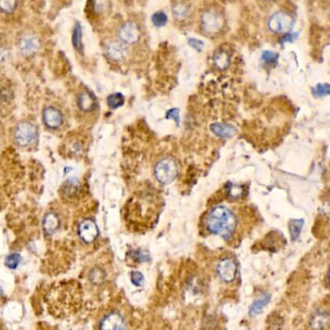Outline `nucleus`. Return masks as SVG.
<instances>
[{"instance_id": "1", "label": "nucleus", "mask_w": 330, "mask_h": 330, "mask_svg": "<svg viewBox=\"0 0 330 330\" xmlns=\"http://www.w3.org/2000/svg\"><path fill=\"white\" fill-rule=\"evenodd\" d=\"M205 225L211 233L229 240L235 232L237 219L231 209L224 205H217L208 213Z\"/></svg>"}, {"instance_id": "2", "label": "nucleus", "mask_w": 330, "mask_h": 330, "mask_svg": "<svg viewBox=\"0 0 330 330\" xmlns=\"http://www.w3.org/2000/svg\"><path fill=\"white\" fill-rule=\"evenodd\" d=\"M178 174V167L175 159L166 157L161 159L154 168V176L162 184L172 183Z\"/></svg>"}, {"instance_id": "3", "label": "nucleus", "mask_w": 330, "mask_h": 330, "mask_svg": "<svg viewBox=\"0 0 330 330\" xmlns=\"http://www.w3.org/2000/svg\"><path fill=\"white\" fill-rule=\"evenodd\" d=\"M96 330H128V322L120 312L112 310L103 314Z\"/></svg>"}, {"instance_id": "4", "label": "nucleus", "mask_w": 330, "mask_h": 330, "mask_svg": "<svg viewBox=\"0 0 330 330\" xmlns=\"http://www.w3.org/2000/svg\"><path fill=\"white\" fill-rule=\"evenodd\" d=\"M295 20L293 16L284 11H278L268 19V28L274 33H287L294 27Z\"/></svg>"}, {"instance_id": "5", "label": "nucleus", "mask_w": 330, "mask_h": 330, "mask_svg": "<svg viewBox=\"0 0 330 330\" xmlns=\"http://www.w3.org/2000/svg\"><path fill=\"white\" fill-rule=\"evenodd\" d=\"M14 138L17 144L22 147L32 145L37 139L36 126L31 122L23 121L19 123L15 129Z\"/></svg>"}, {"instance_id": "6", "label": "nucleus", "mask_w": 330, "mask_h": 330, "mask_svg": "<svg viewBox=\"0 0 330 330\" xmlns=\"http://www.w3.org/2000/svg\"><path fill=\"white\" fill-rule=\"evenodd\" d=\"M200 24L205 32L209 34L218 33L223 28L224 19L220 12L209 9L201 15Z\"/></svg>"}, {"instance_id": "7", "label": "nucleus", "mask_w": 330, "mask_h": 330, "mask_svg": "<svg viewBox=\"0 0 330 330\" xmlns=\"http://www.w3.org/2000/svg\"><path fill=\"white\" fill-rule=\"evenodd\" d=\"M77 234L78 237L86 244H91L97 239L99 235V230L94 221L86 219L79 223L77 228Z\"/></svg>"}, {"instance_id": "8", "label": "nucleus", "mask_w": 330, "mask_h": 330, "mask_svg": "<svg viewBox=\"0 0 330 330\" xmlns=\"http://www.w3.org/2000/svg\"><path fill=\"white\" fill-rule=\"evenodd\" d=\"M217 274L222 281L226 283L232 282L236 276L237 265L231 258H225L217 264Z\"/></svg>"}, {"instance_id": "9", "label": "nucleus", "mask_w": 330, "mask_h": 330, "mask_svg": "<svg viewBox=\"0 0 330 330\" xmlns=\"http://www.w3.org/2000/svg\"><path fill=\"white\" fill-rule=\"evenodd\" d=\"M118 36L123 44H135L141 38V31L135 22H125L119 28Z\"/></svg>"}, {"instance_id": "10", "label": "nucleus", "mask_w": 330, "mask_h": 330, "mask_svg": "<svg viewBox=\"0 0 330 330\" xmlns=\"http://www.w3.org/2000/svg\"><path fill=\"white\" fill-rule=\"evenodd\" d=\"M18 46L22 55H32L40 49V41L34 34L26 33L20 38Z\"/></svg>"}, {"instance_id": "11", "label": "nucleus", "mask_w": 330, "mask_h": 330, "mask_svg": "<svg viewBox=\"0 0 330 330\" xmlns=\"http://www.w3.org/2000/svg\"><path fill=\"white\" fill-rule=\"evenodd\" d=\"M45 124L50 129H57L63 123V114L55 107H48L43 111Z\"/></svg>"}, {"instance_id": "12", "label": "nucleus", "mask_w": 330, "mask_h": 330, "mask_svg": "<svg viewBox=\"0 0 330 330\" xmlns=\"http://www.w3.org/2000/svg\"><path fill=\"white\" fill-rule=\"evenodd\" d=\"M106 53L113 61H122L127 56L128 51L125 44L119 41H112L107 45Z\"/></svg>"}, {"instance_id": "13", "label": "nucleus", "mask_w": 330, "mask_h": 330, "mask_svg": "<svg viewBox=\"0 0 330 330\" xmlns=\"http://www.w3.org/2000/svg\"><path fill=\"white\" fill-rule=\"evenodd\" d=\"M77 108L84 112H90L96 108V99L88 91H81L77 95Z\"/></svg>"}, {"instance_id": "14", "label": "nucleus", "mask_w": 330, "mask_h": 330, "mask_svg": "<svg viewBox=\"0 0 330 330\" xmlns=\"http://www.w3.org/2000/svg\"><path fill=\"white\" fill-rule=\"evenodd\" d=\"M60 224H61L60 218L55 212L54 211L48 212L43 219V229L46 234L48 235L55 234V232L58 231Z\"/></svg>"}, {"instance_id": "15", "label": "nucleus", "mask_w": 330, "mask_h": 330, "mask_svg": "<svg viewBox=\"0 0 330 330\" xmlns=\"http://www.w3.org/2000/svg\"><path fill=\"white\" fill-rule=\"evenodd\" d=\"M329 315L326 311L318 310L316 311L310 320L311 327L314 330H325L328 327Z\"/></svg>"}, {"instance_id": "16", "label": "nucleus", "mask_w": 330, "mask_h": 330, "mask_svg": "<svg viewBox=\"0 0 330 330\" xmlns=\"http://www.w3.org/2000/svg\"><path fill=\"white\" fill-rule=\"evenodd\" d=\"M211 131L220 138H232L236 133L237 129L231 124L224 123H213L210 126Z\"/></svg>"}, {"instance_id": "17", "label": "nucleus", "mask_w": 330, "mask_h": 330, "mask_svg": "<svg viewBox=\"0 0 330 330\" xmlns=\"http://www.w3.org/2000/svg\"><path fill=\"white\" fill-rule=\"evenodd\" d=\"M62 189L63 194L67 198H75L79 192V181L77 180V177H70L62 185Z\"/></svg>"}, {"instance_id": "18", "label": "nucleus", "mask_w": 330, "mask_h": 330, "mask_svg": "<svg viewBox=\"0 0 330 330\" xmlns=\"http://www.w3.org/2000/svg\"><path fill=\"white\" fill-rule=\"evenodd\" d=\"M173 15L178 21H185L191 15V6L186 2H176L173 7Z\"/></svg>"}, {"instance_id": "19", "label": "nucleus", "mask_w": 330, "mask_h": 330, "mask_svg": "<svg viewBox=\"0 0 330 330\" xmlns=\"http://www.w3.org/2000/svg\"><path fill=\"white\" fill-rule=\"evenodd\" d=\"M269 301H270L269 294H264L263 296L257 298L249 309L250 316H257L258 314H260L264 310V307L269 303Z\"/></svg>"}, {"instance_id": "20", "label": "nucleus", "mask_w": 330, "mask_h": 330, "mask_svg": "<svg viewBox=\"0 0 330 330\" xmlns=\"http://www.w3.org/2000/svg\"><path fill=\"white\" fill-rule=\"evenodd\" d=\"M230 60H231V57H230L229 53L222 49L218 50L213 56V61H214L215 67L220 70L227 69L230 65Z\"/></svg>"}, {"instance_id": "21", "label": "nucleus", "mask_w": 330, "mask_h": 330, "mask_svg": "<svg viewBox=\"0 0 330 330\" xmlns=\"http://www.w3.org/2000/svg\"><path fill=\"white\" fill-rule=\"evenodd\" d=\"M81 26L79 24V22H77L76 26L74 27V31H73V39L72 42L75 47V49L77 50V52L82 53L84 47H82V40H81Z\"/></svg>"}, {"instance_id": "22", "label": "nucleus", "mask_w": 330, "mask_h": 330, "mask_svg": "<svg viewBox=\"0 0 330 330\" xmlns=\"http://www.w3.org/2000/svg\"><path fill=\"white\" fill-rule=\"evenodd\" d=\"M303 224H304L303 220H293L290 223V233H291L292 240L296 241L299 237Z\"/></svg>"}, {"instance_id": "23", "label": "nucleus", "mask_w": 330, "mask_h": 330, "mask_svg": "<svg viewBox=\"0 0 330 330\" xmlns=\"http://www.w3.org/2000/svg\"><path fill=\"white\" fill-rule=\"evenodd\" d=\"M107 103L110 109H117L124 104V96L122 95L121 93L110 94L107 99Z\"/></svg>"}, {"instance_id": "24", "label": "nucleus", "mask_w": 330, "mask_h": 330, "mask_svg": "<svg viewBox=\"0 0 330 330\" xmlns=\"http://www.w3.org/2000/svg\"><path fill=\"white\" fill-rule=\"evenodd\" d=\"M22 262V257L21 255L18 253H13L10 254L6 260H5V264L8 268H11V269H15L19 266V264H21Z\"/></svg>"}, {"instance_id": "25", "label": "nucleus", "mask_w": 330, "mask_h": 330, "mask_svg": "<svg viewBox=\"0 0 330 330\" xmlns=\"http://www.w3.org/2000/svg\"><path fill=\"white\" fill-rule=\"evenodd\" d=\"M168 22V17L164 12H156L152 16V22L156 26H164Z\"/></svg>"}, {"instance_id": "26", "label": "nucleus", "mask_w": 330, "mask_h": 330, "mask_svg": "<svg viewBox=\"0 0 330 330\" xmlns=\"http://www.w3.org/2000/svg\"><path fill=\"white\" fill-rule=\"evenodd\" d=\"M17 5L16 1H0V11L9 14L16 10Z\"/></svg>"}, {"instance_id": "27", "label": "nucleus", "mask_w": 330, "mask_h": 330, "mask_svg": "<svg viewBox=\"0 0 330 330\" xmlns=\"http://www.w3.org/2000/svg\"><path fill=\"white\" fill-rule=\"evenodd\" d=\"M131 258L134 259L135 261L139 262V263H143V262H148L150 260V256L145 252H143L141 250L138 251H132L130 253Z\"/></svg>"}, {"instance_id": "28", "label": "nucleus", "mask_w": 330, "mask_h": 330, "mask_svg": "<svg viewBox=\"0 0 330 330\" xmlns=\"http://www.w3.org/2000/svg\"><path fill=\"white\" fill-rule=\"evenodd\" d=\"M263 60L265 61L266 63H274L278 58V54L273 53V52H264L263 55H262Z\"/></svg>"}, {"instance_id": "29", "label": "nucleus", "mask_w": 330, "mask_h": 330, "mask_svg": "<svg viewBox=\"0 0 330 330\" xmlns=\"http://www.w3.org/2000/svg\"><path fill=\"white\" fill-rule=\"evenodd\" d=\"M131 281L133 284L136 286H141L144 281V277L143 274L139 271H134L131 273Z\"/></svg>"}, {"instance_id": "30", "label": "nucleus", "mask_w": 330, "mask_h": 330, "mask_svg": "<svg viewBox=\"0 0 330 330\" xmlns=\"http://www.w3.org/2000/svg\"><path fill=\"white\" fill-rule=\"evenodd\" d=\"M328 91H329V88L327 85H319L317 88H316V90H315V94L318 95V96H321V95H327L328 94Z\"/></svg>"}, {"instance_id": "31", "label": "nucleus", "mask_w": 330, "mask_h": 330, "mask_svg": "<svg viewBox=\"0 0 330 330\" xmlns=\"http://www.w3.org/2000/svg\"><path fill=\"white\" fill-rule=\"evenodd\" d=\"M90 279L94 283L102 282V272L100 271L99 269H94L90 274Z\"/></svg>"}, {"instance_id": "32", "label": "nucleus", "mask_w": 330, "mask_h": 330, "mask_svg": "<svg viewBox=\"0 0 330 330\" xmlns=\"http://www.w3.org/2000/svg\"><path fill=\"white\" fill-rule=\"evenodd\" d=\"M189 44L191 45L194 49L198 50V51H201L202 48H203V46H204L201 41L196 40V39H194V38L189 39Z\"/></svg>"}, {"instance_id": "33", "label": "nucleus", "mask_w": 330, "mask_h": 330, "mask_svg": "<svg viewBox=\"0 0 330 330\" xmlns=\"http://www.w3.org/2000/svg\"><path fill=\"white\" fill-rule=\"evenodd\" d=\"M178 112H179V110H177V109H173V110H169L168 113H167V118H174L175 120L176 119V123H179Z\"/></svg>"}, {"instance_id": "34", "label": "nucleus", "mask_w": 330, "mask_h": 330, "mask_svg": "<svg viewBox=\"0 0 330 330\" xmlns=\"http://www.w3.org/2000/svg\"><path fill=\"white\" fill-rule=\"evenodd\" d=\"M37 330H57L55 327H53L51 325H48V324H45V323H42L41 325H39V328Z\"/></svg>"}, {"instance_id": "35", "label": "nucleus", "mask_w": 330, "mask_h": 330, "mask_svg": "<svg viewBox=\"0 0 330 330\" xmlns=\"http://www.w3.org/2000/svg\"><path fill=\"white\" fill-rule=\"evenodd\" d=\"M0 330H6L5 326H4V325H3V323L1 322V320H0Z\"/></svg>"}, {"instance_id": "36", "label": "nucleus", "mask_w": 330, "mask_h": 330, "mask_svg": "<svg viewBox=\"0 0 330 330\" xmlns=\"http://www.w3.org/2000/svg\"><path fill=\"white\" fill-rule=\"evenodd\" d=\"M2 297V288H1V286H0V297Z\"/></svg>"}]
</instances>
